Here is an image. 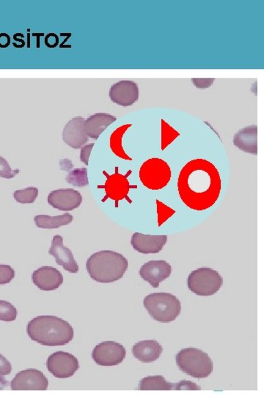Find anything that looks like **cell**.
Returning <instances> with one entry per match:
<instances>
[{"instance_id":"5b68a950","label":"cell","mask_w":264,"mask_h":397,"mask_svg":"<svg viewBox=\"0 0 264 397\" xmlns=\"http://www.w3.org/2000/svg\"><path fill=\"white\" fill-rule=\"evenodd\" d=\"M179 369L194 378H206L213 372V361L208 354L197 348H185L176 356Z\"/></svg>"},{"instance_id":"e0dca14e","label":"cell","mask_w":264,"mask_h":397,"mask_svg":"<svg viewBox=\"0 0 264 397\" xmlns=\"http://www.w3.org/2000/svg\"><path fill=\"white\" fill-rule=\"evenodd\" d=\"M32 281L42 291L51 292L63 283V276L54 267L42 266L32 275Z\"/></svg>"},{"instance_id":"ba28073f","label":"cell","mask_w":264,"mask_h":397,"mask_svg":"<svg viewBox=\"0 0 264 397\" xmlns=\"http://www.w3.org/2000/svg\"><path fill=\"white\" fill-rule=\"evenodd\" d=\"M47 367L53 376L57 378H69L80 369L77 358L66 352H56L47 359Z\"/></svg>"},{"instance_id":"4dcf8cb0","label":"cell","mask_w":264,"mask_h":397,"mask_svg":"<svg viewBox=\"0 0 264 397\" xmlns=\"http://www.w3.org/2000/svg\"><path fill=\"white\" fill-rule=\"evenodd\" d=\"M195 87L197 89H208L213 85L215 79L214 78H194L192 79Z\"/></svg>"},{"instance_id":"5bb4252c","label":"cell","mask_w":264,"mask_h":397,"mask_svg":"<svg viewBox=\"0 0 264 397\" xmlns=\"http://www.w3.org/2000/svg\"><path fill=\"white\" fill-rule=\"evenodd\" d=\"M172 267L165 261H150L143 264L139 271L140 276L152 287L160 284L171 276Z\"/></svg>"},{"instance_id":"6da1fadb","label":"cell","mask_w":264,"mask_h":397,"mask_svg":"<svg viewBox=\"0 0 264 397\" xmlns=\"http://www.w3.org/2000/svg\"><path fill=\"white\" fill-rule=\"evenodd\" d=\"M221 178L216 167L198 158L188 162L178 180L179 196L190 209L202 211L213 207L221 192Z\"/></svg>"},{"instance_id":"484cf974","label":"cell","mask_w":264,"mask_h":397,"mask_svg":"<svg viewBox=\"0 0 264 397\" xmlns=\"http://www.w3.org/2000/svg\"><path fill=\"white\" fill-rule=\"evenodd\" d=\"M16 316V308L9 302L0 300V321L10 323V321H15Z\"/></svg>"},{"instance_id":"9c48e42d","label":"cell","mask_w":264,"mask_h":397,"mask_svg":"<svg viewBox=\"0 0 264 397\" xmlns=\"http://www.w3.org/2000/svg\"><path fill=\"white\" fill-rule=\"evenodd\" d=\"M126 356L125 349L121 343L115 341H104L92 352V358L97 364L102 367L117 366Z\"/></svg>"},{"instance_id":"83f0119b","label":"cell","mask_w":264,"mask_h":397,"mask_svg":"<svg viewBox=\"0 0 264 397\" xmlns=\"http://www.w3.org/2000/svg\"><path fill=\"white\" fill-rule=\"evenodd\" d=\"M15 277V271L8 265H0V285L10 283Z\"/></svg>"},{"instance_id":"3957f363","label":"cell","mask_w":264,"mask_h":397,"mask_svg":"<svg viewBox=\"0 0 264 397\" xmlns=\"http://www.w3.org/2000/svg\"><path fill=\"white\" fill-rule=\"evenodd\" d=\"M128 267L129 261L123 255L110 250L93 254L86 263V269L91 279L101 283L121 280Z\"/></svg>"},{"instance_id":"4316f807","label":"cell","mask_w":264,"mask_h":397,"mask_svg":"<svg viewBox=\"0 0 264 397\" xmlns=\"http://www.w3.org/2000/svg\"><path fill=\"white\" fill-rule=\"evenodd\" d=\"M20 173V169H12L7 160L0 156V177L5 179H12Z\"/></svg>"},{"instance_id":"ffe728a7","label":"cell","mask_w":264,"mask_h":397,"mask_svg":"<svg viewBox=\"0 0 264 397\" xmlns=\"http://www.w3.org/2000/svg\"><path fill=\"white\" fill-rule=\"evenodd\" d=\"M163 348L160 343L155 340H145L136 343L132 348L135 358L142 363H149L160 358Z\"/></svg>"},{"instance_id":"277c9868","label":"cell","mask_w":264,"mask_h":397,"mask_svg":"<svg viewBox=\"0 0 264 397\" xmlns=\"http://www.w3.org/2000/svg\"><path fill=\"white\" fill-rule=\"evenodd\" d=\"M143 305L149 315L158 323H171L180 315L182 303L176 296L169 293H154L146 296Z\"/></svg>"},{"instance_id":"d6a6232c","label":"cell","mask_w":264,"mask_h":397,"mask_svg":"<svg viewBox=\"0 0 264 397\" xmlns=\"http://www.w3.org/2000/svg\"><path fill=\"white\" fill-rule=\"evenodd\" d=\"M60 167L62 171H69L73 167V165L70 160L62 159L60 160Z\"/></svg>"},{"instance_id":"f546056e","label":"cell","mask_w":264,"mask_h":397,"mask_svg":"<svg viewBox=\"0 0 264 397\" xmlns=\"http://www.w3.org/2000/svg\"><path fill=\"white\" fill-rule=\"evenodd\" d=\"M12 371V365L0 354V375L5 376V375L10 374Z\"/></svg>"},{"instance_id":"30bf717a","label":"cell","mask_w":264,"mask_h":397,"mask_svg":"<svg viewBox=\"0 0 264 397\" xmlns=\"http://www.w3.org/2000/svg\"><path fill=\"white\" fill-rule=\"evenodd\" d=\"M48 385L44 373L34 369L19 372L10 383L13 391H46Z\"/></svg>"},{"instance_id":"44dd1931","label":"cell","mask_w":264,"mask_h":397,"mask_svg":"<svg viewBox=\"0 0 264 397\" xmlns=\"http://www.w3.org/2000/svg\"><path fill=\"white\" fill-rule=\"evenodd\" d=\"M116 120L115 116L106 113L92 115L84 122V132L88 138L97 140L106 129Z\"/></svg>"},{"instance_id":"603a6c76","label":"cell","mask_w":264,"mask_h":397,"mask_svg":"<svg viewBox=\"0 0 264 397\" xmlns=\"http://www.w3.org/2000/svg\"><path fill=\"white\" fill-rule=\"evenodd\" d=\"M176 383H168L161 375L149 376L141 380V391H176Z\"/></svg>"},{"instance_id":"cb8c5ba5","label":"cell","mask_w":264,"mask_h":397,"mask_svg":"<svg viewBox=\"0 0 264 397\" xmlns=\"http://www.w3.org/2000/svg\"><path fill=\"white\" fill-rule=\"evenodd\" d=\"M66 180L73 186L86 187L89 185L88 169L86 168L73 169L69 171Z\"/></svg>"},{"instance_id":"f1b7e54d","label":"cell","mask_w":264,"mask_h":397,"mask_svg":"<svg viewBox=\"0 0 264 397\" xmlns=\"http://www.w3.org/2000/svg\"><path fill=\"white\" fill-rule=\"evenodd\" d=\"M184 390L198 391L202 390V388H200V386L197 385V384L190 381L183 380L177 383L176 391H184Z\"/></svg>"},{"instance_id":"52a82bcc","label":"cell","mask_w":264,"mask_h":397,"mask_svg":"<svg viewBox=\"0 0 264 397\" xmlns=\"http://www.w3.org/2000/svg\"><path fill=\"white\" fill-rule=\"evenodd\" d=\"M223 277L211 268L204 267L189 274L187 286L190 291L197 296H213L223 286Z\"/></svg>"},{"instance_id":"d6986e66","label":"cell","mask_w":264,"mask_h":397,"mask_svg":"<svg viewBox=\"0 0 264 397\" xmlns=\"http://www.w3.org/2000/svg\"><path fill=\"white\" fill-rule=\"evenodd\" d=\"M233 143L242 152L258 155L257 125H250L241 129L235 135Z\"/></svg>"},{"instance_id":"d4e9b609","label":"cell","mask_w":264,"mask_h":397,"mask_svg":"<svg viewBox=\"0 0 264 397\" xmlns=\"http://www.w3.org/2000/svg\"><path fill=\"white\" fill-rule=\"evenodd\" d=\"M38 196V189L36 187H28L23 190H17L14 194L16 202L21 204L34 203Z\"/></svg>"},{"instance_id":"1f68e13d","label":"cell","mask_w":264,"mask_h":397,"mask_svg":"<svg viewBox=\"0 0 264 397\" xmlns=\"http://www.w3.org/2000/svg\"><path fill=\"white\" fill-rule=\"evenodd\" d=\"M94 144L83 146L81 148L80 160L82 163L88 166L89 158L92 151Z\"/></svg>"},{"instance_id":"7402d4cb","label":"cell","mask_w":264,"mask_h":397,"mask_svg":"<svg viewBox=\"0 0 264 397\" xmlns=\"http://www.w3.org/2000/svg\"><path fill=\"white\" fill-rule=\"evenodd\" d=\"M73 220V217L69 213L53 217L47 215H38L34 218L36 226L42 229H57L69 224Z\"/></svg>"},{"instance_id":"7c38bea8","label":"cell","mask_w":264,"mask_h":397,"mask_svg":"<svg viewBox=\"0 0 264 397\" xmlns=\"http://www.w3.org/2000/svg\"><path fill=\"white\" fill-rule=\"evenodd\" d=\"M110 98L116 105L129 107L135 104L139 99V87L132 81H121L112 85Z\"/></svg>"},{"instance_id":"ac0fdd59","label":"cell","mask_w":264,"mask_h":397,"mask_svg":"<svg viewBox=\"0 0 264 397\" xmlns=\"http://www.w3.org/2000/svg\"><path fill=\"white\" fill-rule=\"evenodd\" d=\"M82 117H75L71 120L63 129L62 140L73 149H81L88 142V137L84 132Z\"/></svg>"},{"instance_id":"836d02e7","label":"cell","mask_w":264,"mask_h":397,"mask_svg":"<svg viewBox=\"0 0 264 397\" xmlns=\"http://www.w3.org/2000/svg\"><path fill=\"white\" fill-rule=\"evenodd\" d=\"M8 38H10V37L5 34L0 35V40H2L1 41H0V47H8V45H10V41H5V39H8Z\"/></svg>"},{"instance_id":"8992f818","label":"cell","mask_w":264,"mask_h":397,"mask_svg":"<svg viewBox=\"0 0 264 397\" xmlns=\"http://www.w3.org/2000/svg\"><path fill=\"white\" fill-rule=\"evenodd\" d=\"M171 167L164 160L153 158L146 160L140 169V179L147 189L158 191L167 186L171 179Z\"/></svg>"},{"instance_id":"7a4b0ae2","label":"cell","mask_w":264,"mask_h":397,"mask_svg":"<svg viewBox=\"0 0 264 397\" xmlns=\"http://www.w3.org/2000/svg\"><path fill=\"white\" fill-rule=\"evenodd\" d=\"M27 332L32 340L48 347L64 346L75 336L73 328L67 321L53 316H39L32 319Z\"/></svg>"},{"instance_id":"9a60e30c","label":"cell","mask_w":264,"mask_h":397,"mask_svg":"<svg viewBox=\"0 0 264 397\" xmlns=\"http://www.w3.org/2000/svg\"><path fill=\"white\" fill-rule=\"evenodd\" d=\"M49 255L55 257L57 264L63 267L67 272L76 274L79 272V266L72 252L63 244L61 235H56L51 241L49 250Z\"/></svg>"},{"instance_id":"8fae6325","label":"cell","mask_w":264,"mask_h":397,"mask_svg":"<svg viewBox=\"0 0 264 397\" xmlns=\"http://www.w3.org/2000/svg\"><path fill=\"white\" fill-rule=\"evenodd\" d=\"M107 180L105 182L104 186L99 188L104 189L106 193V196L103 201L111 199L115 200L116 203L123 199L129 200L128 195L132 186L128 179V175H123L119 173L116 170L115 173L110 175L108 173H104Z\"/></svg>"},{"instance_id":"4fadbf2b","label":"cell","mask_w":264,"mask_h":397,"mask_svg":"<svg viewBox=\"0 0 264 397\" xmlns=\"http://www.w3.org/2000/svg\"><path fill=\"white\" fill-rule=\"evenodd\" d=\"M51 206L62 211H73L81 206L82 197L80 193L73 189L53 191L48 196Z\"/></svg>"},{"instance_id":"2e32d148","label":"cell","mask_w":264,"mask_h":397,"mask_svg":"<svg viewBox=\"0 0 264 397\" xmlns=\"http://www.w3.org/2000/svg\"><path fill=\"white\" fill-rule=\"evenodd\" d=\"M167 242V235H152L134 233L131 244L136 252L142 254H156L161 252Z\"/></svg>"}]
</instances>
